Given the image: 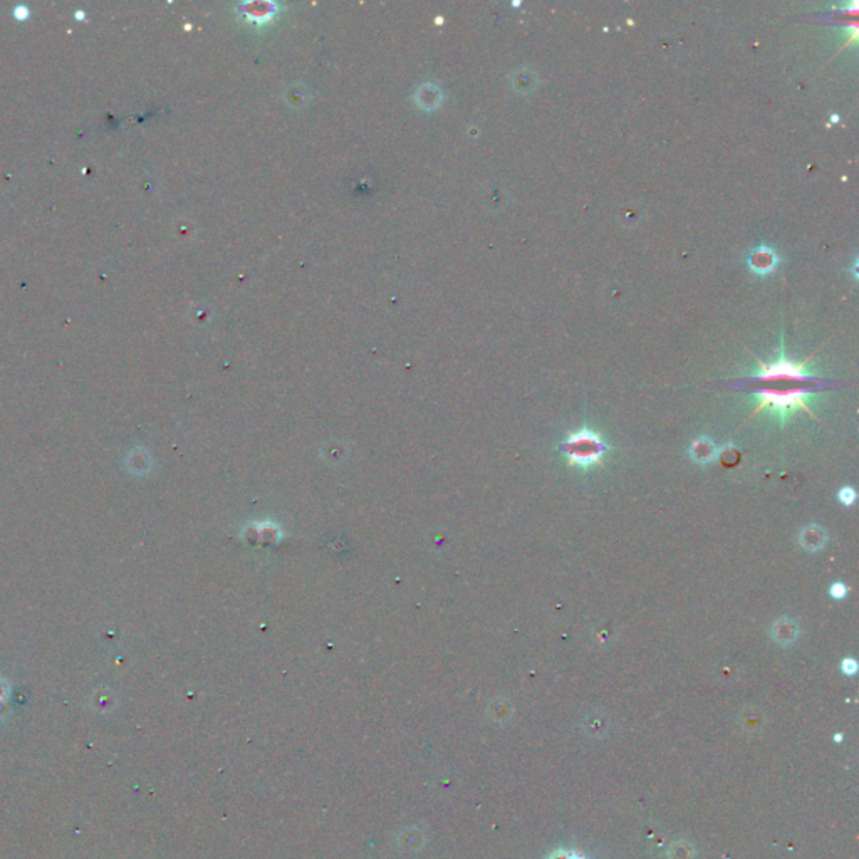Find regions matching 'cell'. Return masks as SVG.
<instances>
[{"instance_id": "1", "label": "cell", "mask_w": 859, "mask_h": 859, "mask_svg": "<svg viewBox=\"0 0 859 859\" xmlns=\"http://www.w3.org/2000/svg\"><path fill=\"white\" fill-rule=\"evenodd\" d=\"M750 397L757 401L752 417L757 413H769L777 418L781 425H785L797 411L812 413V401L819 397L821 385L817 386H796V388H752Z\"/></svg>"}, {"instance_id": "2", "label": "cell", "mask_w": 859, "mask_h": 859, "mask_svg": "<svg viewBox=\"0 0 859 859\" xmlns=\"http://www.w3.org/2000/svg\"><path fill=\"white\" fill-rule=\"evenodd\" d=\"M757 369L745 380L747 385L750 383H806V385H819V376L814 373L809 366V360L806 361H792L785 356L784 340L781 337V346L777 358L772 362H764L757 360Z\"/></svg>"}, {"instance_id": "3", "label": "cell", "mask_w": 859, "mask_h": 859, "mask_svg": "<svg viewBox=\"0 0 859 859\" xmlns=\"http://www.w3.org/2000/svg\"><path fill=\"white\" fill-rule=\"evenodd\" d=\"M560 453L566 457L567 465L590 470L603 465L604 457L610 453V445L599 433L584 426L579 431L567 435L560 445Z\"/></svg>"}, {"instance_id": "4", "label": "cell", "mask_w": 859, "mask_h": 859, "mask_svg": "<svg viewBox=\"0 0 859 859\" xmlns=\"http://www.w3.org/2000/svg\"><path fill=\"white\" fill-rule=\"evenodd\" d=\"M747 265L757 276H767L779 265V256L770 245L760 244L750 252V256L747 257Z\"/></svg>"}, {"instance_id": "5", "label": "cell", "mask_w": 859, "mask_h": 859, "mask_svg": "<svg viewBox=\"0 0 859 859\" xmlns=\"http://www.w3.org/2000/svg\"><path fill=\"white\" fill-rule=\"evenodd\" d=\"M687 453H688L690 460L695 462L697 465H710V463L715 462V460L719 458L720 449L717 447V443L713 442L712 438L705 437L703 435V437L695 438L692 443H690Z\"/></svg>"}, {"instance_id": "6", "label": "cell", "mask_w": 859, "mask_h": 859, "mask_svg": "<svg viewBox=\"0 0 859 859\" xmlns=\"http://www.w3.org/2000/svg\"><path fill=\"white\" fill-rule=\"evenodd\" d=\"M770 636L781 647H790L799 638V626L792 618L782 616V618L774 621L772 628H770Z\"/></svg>"}, {"instance_id": "7", "label": "cell", "mask_w": 859, "mask_h": 859, "mask_svg": "<svg viewBox=\"0 0 859 859\" xmlns=\"http://www.w3.org/2000/svg\"><path fill=\"white\" fill-rule=\"evenodd\" d=\"M799 544L808 552H819L828 544V532L817 524H809L799 532Z\"/></svg>"}, {"instance_id": "8", "label": "cell", "mask_w": 859, "mask_h": 859, "mask_svg": "<svg viewBox=\"0 0 859 859\" xmlns=\"http://www.w3.org/2000/svg\"><path fill=\"white\" fill-rule=\"evenodd\" d=\"M856 490L853 489V487H842V489L837 492V499H840V502L842 506L851 507L854 502H856Z\"/></svg>"}, {"instance_id": "9", "label": "cell", "mask_w": 859, "mask_h": 859, "mask_svg": "<svg viewBox=\"0 0 859 859\" xmlns=\"http://www.w3.org/2000/svg\"><path fill=\"white\" fill-rule=\"evenodd\" d=\"M848 592H849L848 586H846L844 583H841V581H836V583H833V584H831V587H829V594H831V598H833V599H836V601L844 599L846 596H848Z\"/></svg>"}, {"instance_id": "10", "label": "cell", "mask_w": 859, "mask_h": 859, "mask_svg": "<svg viewBox=\"0 0 859 859\" xmlns=\"http://www.w3.org/2000/svg\"><path fill=\"white\" fill-rule=\"evenodd\" d=\"M841 669H842V673H844V675H848V676L856 675L858 661L854 660V658H844V660L841 661Z\"/></svg>"}]
</instances>
